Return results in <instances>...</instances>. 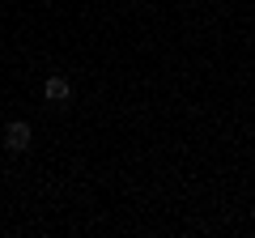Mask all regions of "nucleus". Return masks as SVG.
<instances>
[{"label":"nucleus","mask_w":255,"mask_h":238,"mask_svg":"<svg viewBox=\"0 0 255 238\" xmlns=\"http://www.w3.org/2000/svg\"><path fill=\"white\" fill-rule=\"evenodd\" d=\"M30 136H34V132H30L26 119H13L9 128H4V149H9V153H26V149H30Z\"/></svg>","instance_id":"f257e3e1"},{"label":"nucleus","mask_w":255,"mask_h":238,"mask_svg":"<svg viewBox=\"0 0 255 238\" xmlns=\"http://www.w3.org/2000/svg\"><path fill=\"white\" fill-rule=\"evenodd\" d=\"M68 94H73L68 77H47V81H43V98L55 102V107H60V102H68Z\"/></svg>","instance_id":"f03ea898"}]
</instances>
